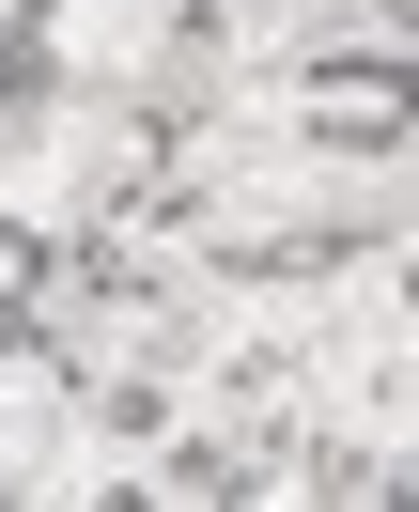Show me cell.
Wrapping results in <instances>:
<instances>
[{
    "label": "cell",
    "mask_w": 419,
    "mask_h": 512,
    "mask_svg": "<svg viewBox=\"0 0 419 512\" xmlns=\"http://www.w3.org/2000/svg\"><path fill=\"white\" fill-rule=\"evenodd\" d=\"M0 497H16V450H0Z\"/></svg>",
    "instance_id": "cell-1"
}]
</instances>
